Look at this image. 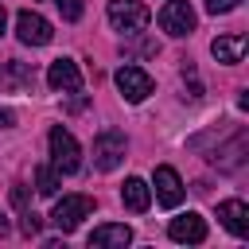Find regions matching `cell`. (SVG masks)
Returning <instances> with one entry per match:
<instances>
[{"mask_svg": "<svg viewBox=\"0 0 249 249\" xmlns=\"http://www.w3.org/2000/svg\"><path fill=\"white\" fill-rule=\"evenodd\" d=\"M47 144H51V167H54L58 175H74V171L82 167V144L74 140L70 128L54 124L51 136H47Z\"/></svg>", "mask_w": 249, "mask_h": 249, "instance_id": "obj_1", "label": "cell"}, {"mask_svg": "<svg viewBox=\"0 0 249 249\" xmlns=\"http://www.w3.org/2000/svg\"><path fill=\"white\" fill-rule=\"evenodd\" d=\"M105 16H109V23H113L117 31H124V35H140V31L148 27V19H152V12H148L144 0H109V4H105Z\"/></svg>", "mask_w": 249, "mask_h": 249, "instance_id": "obj_2", "label": "cell"}, {"mask_svg": "<svg viewBox=\"0 0 249 249\" xmlns=\"http://www.w3.org/2000/svg\"><path fill=\"white\" fill-rule=\"evenodd\" d=\"M124 152H128V140L121 128H101L93 136V167L97 171H117L124 163Z\"/></svg>", "mask_w": 249, "mask_h": 249, "instance_id": "obj_3", "label": "cell"}, {"mask_svg": "<svg viewBox=\"0 0 249 249\" xmlns=\"http://www.w3.org/2000/svg\"><path fill=\"white\" fill-rule=\"evenodd\" d=\"M89 214H93V198L89 195H62L54 202V210H51V222L62 233H74L82 226V218H89Z\"/></svg>", "mask_w": 249, "mask_h": 249, "instance_id": "obj_4", "label": "cell"}, {"mask_svg": "<svg viewBox=\"0 0 249 249\" xmlns=\"http://www.w3.org/2000/svg\"><path fill=\"white\" fill-rule=\"evenodd\" d=\"M195 23H198V16H195V8H191L187 0H167V4L160 8V27H163L167 35H175V39L191 35Z\"/></svg>", "mask_w": 249, "mask_h": 249, "instance_id": "obj_5", "label": "cell"}, {"mask_svg": "<svg viewBox=\"0 0 249 249\" xmlns=\"http://www.w3.org/2000/svg\"><path fill=\"white\" fill-rule=\"evenodd\" d=\"M16 35H19V43H27V47H47V43L54 39L51 23H47L39 12H31V8H23V12L16 16Z\"/></svg>", "mask_w": 249, "mask_h": 249, "instance_id": "obj_6", "label": "cell"}, {"mask_svg": "<svg viewBox=\"0 0 249 249\" xmlns=\"http://www.w3.org/2000/svg\"><path fill=\"white\" fill-rule=\"evenodd\" d=\"M117 89H121L124 101L140 105V101L152 93V74L140 70V66H121V70H117Z\"/></svg>", "mask_w": 249, "mask_h": 249, "instance_id": "obj_7", "label": "cell"}, {"mask_svg": "<svg viewBox=\"0 0 249 249\" xmlns=\"http://www.w3.org/2000/svg\"><path fill=\"white\" fill-rule=\"evenodd\" d=\"M167 237H171V241H179V245H198V241H206V218H202V214H195V210H187V214L171 218Z\"/></svg>", "mask_w": 249, "mask_h": 249, "instance_id": "obj_8", "label": "cell"}, {"mask_svg": "<svg viewBox=\"0 0 249 249\" xmlns=\"http://www.w3.org/2000/svg\"><path fill=\"white\" fill-rule=\"evenodd\" d=\"M47 82H51V89H58V93H78V89H82V70H78L74 58H54V62L47 66Z\"/></svg>", "mask_w": 249, "mask_h": 249, "instance_id": "obj_9", "label": "cell"}, {"mask_svg": "<svg viewBox=\"0 0 249 249\" xmlns=\"http://www.w3.org/2000/svg\"><path fill=\"white\" fill-rule=\"evenodd\" d=\"M218 222L233 233V237H249V206L241 198H226L218 202Z\"/></svg>", "mask_w": 249, "mask_h": 249, "instance_id": "obj_10", "label": "cell"}, {"mask_svg": "<svg viewBox=\"0 0 249 249\" xmlns=\"http://www.w3.org/2000/svg\"><path fill=\"white\" fill-rule=\"evenodd\" d=\"M156 198H160L163 206H179V202H183V179H179V171L167 167V163L156 167Z\"/></svg>", "mask_w": 249, "mask_h": 249, "instance_id": "obj_11", "label": "cell"}, {"mask_svg": "<svg viewBox=\"0 0 249 249\" xmlns=\"http://www.w3.org/2000/svg\"><path fill=\"white\" fill-rule=\"evenodd\" d=\"M132 241V230L124 222H105L89 233V249H124Z\"/></svg>", "mask_w": 249, "mask_h": 249, "instance_id": "obj_12", "label": "cell"}, {"mask_svg": "<svg viewBox=\"0 0 249 249\" xmlns=\"http://www.w3.org/2000/svg\"><path fill=\"white\" fill-rule=\"evenodd\" d=\"M245 47H249V39H245V35H218V39L210 43V54H214L218 62L233 66V62H241Z\"/></svg>", "mask_w": 249, "mask_h": 249, "instance_id": "obj_13", "label": "cell"}, {"mask_svg": "<svg viewBox=\"0 0 249 249\" xmlns=\"http://www.w3.org/2000/svg\"><path fill=\"white\" fill-rule=\"evenodd\" d=\"M121 202L132 210V214H144L148 206H152V191H148V183L144 179H124V187H121Z\"/></svg>", "mask_w": 249, "mask_h": 249, "instance_id": "obj_14", "label": "cell"}, {"mask_svg": "<svg viewBox=\"0 0 249 249\" xmlns=\"http://www.w3.org/2000/svg\"><path fill=\"white\" fill-rule=\"evenodd\" d=\"M31 82H35V70L27 62H16V58L0 62V86L4 89H27Z\"/></svg>", "mask_w": 249, "mask_h": 249, "instance_id": "obj_15", "label": "cell"}, {"mask_svg": "<svg viewBox=\"0 0 249 249\" xmlns=\"http://www.w3.org/2000/svg\"><path fill=\"white\" fill-rule=\"evenodd\" d=\"M58 187H62V175H58V171H54L51 163L35 171V191H39V195H47V198H54V195H58Z\"/></svg>", "mask_w": 249, "mask_h": 249, "instance_id": "obj_16", "label": "cell"}, {"mask_svg": "<svg viewBox=\"0 0 249 249\" xmlns=\"http://www.w3.org/2000/svg\"><path fill=\"white\" fill-rule=\"evenodd\" d=\"M19 218H23V222H19V230H23L27 237H35V233H39V226H43V222H39V214H35V210H19Z\"/></svg>", "mask_w": 249, "mask_h": 249, "instance_id": "obj_17", "label": "cell"}, {"mask_svg": "<svg viewBox=\"0 0 249 249\" xmlns=\"http://www.w3.org/2000/svg\"><path fill=\"white\" fill-rule=\"evenodd\" d=\"M58 4V12H62V19H82V0H54Z\"/></svg>", "mask_w": 249, "mask_h": 249, "instance_id": "obj_18", "label": "cell"}, {"mask_svg": "<svg viewBox=\"0 0 249 249\" xmlns=\"http://www.w3.org/2000/svg\"><path fill=\"white\" fill-rule=\"evenodd\" d=\"M241 0H206V12L210 16H226V12H233Z\"/></svg>", "mask_w": 249, "mask_h": 249, "instance_id": "obj_19", "label": "cell"}, {"mask_svg": "<svg viewBox=\"0 0 249 249\" xmlns=\"http://www.w3.org/2000/svg\"><path fill=\"white\" fill-rule=\"evenodd\" d=\"M12 202H16L19 210H27V187H23V183H16V187H12Z\"/></svg>", "mask_w": 249, "mask_h": 249, "instance_id": "obj_20", "label": "cell"}, {"mask_svg": "<svg viewBox=\"0 0 249 249\" xmlns=\"http://www.w3.org/2000/svg\"><path fill=\"white\" fill-rule=\"evenodd\" d=\"M16 124V113L12 109H0V128H12Z\"/></svg>", "mask_w": 249, "mask_h": 249, "instance_id": "obj_21", "label": "cell"}, {"mask_svg": "<svg viewBox=\"0 0 249 249\" xmlns=\"http://www.w3.org/2000/svg\"><path fill=\"white\" fill-rule=\"evenodd\" d=\"M4 27H8V8L0 4V35H4Z\"/></svg>", "mask_w": 249, "mask_h": 249, "instance_id": "obj_22", "label": "cell"}, {"mask_svg": "<svg viewBox=\"0 0 249 249\" xmlns=\"http://www.w3.org/2000/svg\"><path fill=\"white\" fill-rule=\"evenodd\" d=\"M4 233H8V218L0 214V237H4Z\"/></svg>", "mask_w": 249, "mask_h": 249, "instance_id": "obj_23", "label": "cell"}]
</instances>
